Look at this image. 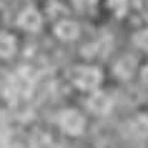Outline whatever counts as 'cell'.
<instances>
[{
    "instance_id": "cell-1",
    "label": "cell",
    "mask_w": 148,
    "mask_h": 148,
    "mask_svg": "<svg viewBox=\"0 0 148 148\" xmlns=\"http://www.w3.org/2000/svg\"><path fill=\"white\" fill-rule=\"evenodd\" d=\"M70 80H73V86L78 88V90H86V93H93L95 88L101 86V70L93 68V65H78V68L70 73Z\"/></svg>"
},
{
    "instance_id": "cell-2",
    "label": "cell",
    "mask_w": 148,
    "mask_h": 148,
    "mask_svg": "<svg viewBox=\"0 0 148 148\" xmlns=\"http://www.w3.org/2000/svg\"><path fill=\"white\" fill-rule=\"evenodd\" d=\"M58 125L65 136H80L86 128V118L80 116L78 110H63L58 116Z\"/></svg>"
},
{
    "instance_id": "cell-6",
    "label": "cell",
    "mask_w": 148,
    "mask_h": 148,
    "mask_svg": "<svg viewBox=\"0 0 148 148\" xmlns=\"http://www.w3.org/2000/svg\"><path fill=\"white\" fill-rule=\"evenodd\" d=\"M15 48H18V43L10 33H0V58H13Z\"/></svg>"
},
{
    "instance_id": "cell-7",
    "label": "cell",
    "mask_w": 148,
    "mask_h": 148,
    "mask_svg": "<svg viewBox=\"0 0 148 148\" xmlns=\"http://www.w3.org/2000/svg\"><path fill=\"white\" fill-rule=\"evenodd\" d=\"M73 5L80 10V13H93L95 8V0H73Z\"/></svg>"
},
{
    "instance_id": "cell-4",
    "label": "cell",
    "mask_w": 148,
    "mask_h": 148,
    "mask_svg": "<svg viewBox=\"0 0 148 148\" xmlns=\"http://www.w3.org/2000/svg\"><path fill=\"white\" fill-rule=\"evenodd\" d=\"M88 108L93 110V113H98V116H103V113H108V110H110V98L106 93L93 90L90 98H88Z\"/></svg>"
},
{
    "instance_id": "cell-5",
    "label": "cell",
    "mask_w": 148,
    "mask_h": 148,
    "mask_svg": "<svg viewBox=\"0 0 148 148\" xmlns=\"http://www.w3.org/2000/svg\"><path fill=\"white\" fill-rule=\"evenodd\" d=\"M78 25L73 23V20H60V23L55 25V35L60 40H75L78 38Z\"/></svg>"
},
{
    "instance_id": "cell-8",
    "label": "cell",
    "mask_w": 148,
    "mask_h": 148,
    "mask_svg": "<svg viewBox=\"0 0 148 148\" xmlns=\"http://www.w3.org/2000/svg\"><path fill=\"white\" fill-rule=\"evenodd\" d=\"M136 45L143 48V50H148V30H146V33H138V35H136Z\"/></svg>"
},
{
    "instance_id": "cell-3",
    "label": "cell",
    "mask_w": 148,
    "mask_h": 148,
    "mask_svg": "<svg viewBox=\"0 0 148 148\" xmlns=\"http://www.w3.org/2000/svg\"><path fill=\"white\" fill-rule=\"evenodd\" d=\"M40 23H43V18H40L38 10H33V8H25L23 13L18 15V25H20L23 30H28V33H35L40 28Z\"/></svg>"
}]
</instances>
